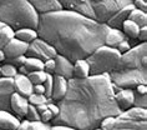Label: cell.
I'll return each mask as SVG.
<instances>
[{"label":"cell","instance_id":"obj_3","mask_svg":"<svg viewBox=\"0 0 147 130\" xmlns=\"http://www.w3.org/2000/svg\"><path fill=\"white\" fill-rule=\"evenodd\" d=\"M112 84L121 89H135L147 84V43H137L121 55L119 64L109 74Z\"/></svg>","mask_w":147,"mask_h":130},{"label":"cell","instance_id":"obj_30","mask_svg":"<svg viewBox=\"0 0 147 130\" xmlns=\"http://www.w3.org/2000/svg\"><path fill=\"white\" fill-rule=\"evenodd\" d=\"M25 119H28V120H30V121H40V114H39V111L36 110L35 105L29 104V108H28L26 115H25Z\"/></svg>","mask_w":147,"mask_h":130},{"label":"cell","instance_id":"obj_37","mask_svg":"<svg viewBox=\"0 0 147 130\" xmlns=\"http://www.w3.org/2000/svg\"><path fill=\"white\" fill-rule=\"evenodd\" d=\"M54 119V115L50 113V110H44L41 114H40V121L42 123H50L51 124V120Z\"/></svg>","mask_w":147,"mask_h":130},{"label":"cell","instance_id":"obj_38","mask_svg":"<svg viewBox=\"0 0 147 130\" xmlns=\"http://www.w3.org/2000/svg\"><path fill=\"white\" fill-rule=\"evenodd\" d=\"M25 59H26V55H21V56L14 58V59H11V60H8L6 63H10V64L15 65L16 68H19V66L24 65V61H25Z\"/></svg>","mask_w":147,"mask_h":130},{"label":"cell","instance_id":"obj_25","mask_svg":"<svg viewBox=\"0 0 147 130\" xmlns=\"http://www.w3.org/2000/svg\"><path fill=\"white\" fill-rule=\"evenodd\" d=\"M24 68L28 70V73L36 71V70H44V61L38 58L26 56L24 61Z\"/></svg>","mask_w":147,"mask_h":130},{"label":"cell","instance_id":"obj_34","mask_svg":"<svg viewBox=\"0 0 147 130\" xmlns=\"http://www.w3.org/2000/svg\"><path fill=\"white\" fill-rule=\"evenodd\" d=\"M134 46L131 44V42L128 39H125V40H122L120 44H117V46H116V49H117V51L122 55V54H125V53H127L128 50L131 49V48Z\"/></svg>","mask_w":147,"mask_h":130},{"label":"cell","instance_id":"obj_47","mask_svg":"<svg viewBox=\"0 0 147 130\" xmlns=\"http://www.w3.org/2000/svg\"><path fill=\"white\" fill-rule=\"evenodd\" d=\"M92 130H101V129H100V126H97V128H95V129H92Z\"/></svg>","mask_w":147,"mask_h":130},{"label":"cell","instance_id":"obj_41","mask_svg":"<svg viewBox=\"0 0 147 130\" xmlns=\"http://www.w3.org/2000/svg\"><path fill=\"white\" fill-rule=\"evenodd\" d=\"M30 124H31V121L24 118L23 120H20V124H19V126H18L16 130H29V128H30Z\"/></svg>","mask_w":147,"mask_h":130},{"label":"cell","instance_id":"obj_23","mask_svg":"<svg viewBox=\"0 0 147 130\" xmlns=\"http://www.w3.org/2000/svg\"><path fill=\"white\" fill-rule=\"evenodd\" d=\"M128 20L134 21L136 25H138L140 28L142 27H147V13L142 12L140 9L134 8L128 14Z\"/></svg>","mask_w":147,"mask_h":130},{"label":"cell","instance_id":"obj_24","mask_svg":"<svg viewBox=\"0 0 147 130\" xmlns=\"http://www.w3.org/2000/svg\"><path fill=\"white\" fill-rule=\"evenodd\" d=\"M13 38H14V30L0 21V49H4V46Z\"/></svg>","mask_w":147,"mask_h":130},{"label":"cell","instance_id":"obj_18","mask_svg":"<svg viewBox=\"0 0 147 130\" xmlns=\"http://www.w3.org/2000/svg\"><path fill=\"white\" fill-rule=\"evenodd\" d=\"M20 120L11 111L0 110V130H16Z\"/></svg>","mask_w":147,"mask_h":130},{"label":"cell","instance_id":"obj_40","mask_svg":"<svg viewBox=\"0 0 147 130\" xmlns=\"http://www.w3.org/2000/svg\"><path fill=\"white\" fill-rule=\"evenodd\" d=\"M46 106H47V110H50V113L54 115V118L59 114V106H57V104L55 103V101L47 103V104H46Z\"/></svg>","mask_w":147,"mask_h":130},{"label":"cell","instance_id":"obj_13","mask_svg":"<svg viewBox=\"0 0 147 130\" xmlns=\"http://www.w3.org/2000/svg\"><path fill=\"white\" fill-rule=\"evenodd\" d=\"M10 108H11L13 114H15L19 119H24L29 108L28 98L18 94V93H13L11 99H10Z\"/></svg>","mask_w":147,"mask_h":130},{"label":"cell","instance_id":"obj_9","mask_svg":"<svg viewBox=\"0 0 147 130\" xmlns=\"http://www.w3.org/2000/svg\"><path fill=\"white\" fill-rule=\"evenodd\" d=\"M13 93H15L14 78L0 76V110L11 111L10 99H11Z\"/></svg>","mask_w":147,"mask_h":130},{"label":"cell","instance_id":"obj_12","mask_svg":"<svg viewBox=\"0 0 147 130\" xmlns=\"http://www.w3.org/2000/svg\"><path fill=\"white\" fill-rule=\"evenodd\" d=\"M134 9V5L131 4H127L125 5L123 8L119 9L117 12H115L112 14L111 16L107 20H106V25H107L109 28H115V29H121V27H122L123 21L128 19V14H130V12Z\"/></svg>","mask_w":147,"mask_h":130},{"label":"cell","instance_id":"obj_35","mask_svg":"<svg viewBox=\"0 0 147 130\" xmlns=\"http://www.w3.org/2000/svg\"><path fill=\"white\" fill-rule=\"evenodd\" d=\"M55 69V60L54 59H49V60L44 61V71L47 74H54Z\"/></svg>","mask_w":147,"mask_h":130},{"label":"cell","instance_id":"obj_29","mask_svg":"<svg viewBox=\"0 0 147 130\" xmlns=\"http://www.w3.org/2000/svg\"><path fill=\"white\" fill-rule=\"evenodd\" d=\"M134 106L147 109V94L141 95L134 90Z\"/></svg>","mask_w":147,"mask_h":130},{"label":"cell","instance_id":"obj_7","mask_svg":"<svg viewBox=\"0 0 147 130\" xmlns=\"http://www.w3.org/2000/svg\"><path fill=\"white\" fill-rule=\"evenodd\" d=\"M111 130H147V109L132 106L121 111Z\"/></svg>","mask_w":147,"mask_h":130},{"label":"cell","instance_id":"obj_42","mask_svg":"<svg viewBox=\"0 0 147 130\" xmlns=\"http://www.w3.org/2000/svg\"><path fill=\"white\" fill-rule=\"evenodd\" d=\"M32 93H35V94H42V95H45V88H44L42 84L34 85V86H32Z\"/></svg>","mask_w":147,"mask_h":130},{"label":"cell","instance_id":"obj_28","mask_svg":"<svg viewBox=\"0 0 147 130\" xmlns=\"http://www.w3.org/2000/svg\"><path fill=\"white\" fill-rule=\"evenodd\" d=\"M28 101H29V104H31V105L38 106V105H41V104H46L47 98L42 94H35V93H32L31 95L28 96Z\"/></svg>","mask_w":147,"mask_h":130},{"label":"cell","instance_id":"obj_39","mask_svg":"<svg viewBox=\"0 0 147 130\" xmlns=\"http://www.w3.org/2000/svg\"><path fill=\"white\" fill-rule=\"evenodd\" d=\"M137 40H138V43H146L147 42V27L140 28V33H138Z\"/></svg>","mask_w":147,"mask_h":130},{"label":"cell","instance_id":"obj_15","mask_svg":"<svg viewBox=\"0 0 147 130\" xmlns=\"http://www.w3.org/2000/svg\"><path fill=\"white\" fill-rule=\"evenodd\" d=\"M115 101L121 111L134 106V89H120L115 93Z\"/></svg>","mask_w":147,"mask_h":130},{"label":"cell","instance_id":"obj_19","mask_svg":"<svg viewBox=\"0 0 147 130\" xmlns=\"http://www.w3.org/2000/svg\"><path fill=\"white\" fill-rule=\"evenodd\" d=\"M127 39L126 35L122 33L121 29H115V28H109L107 34L105 36V43L104 45L106 46H111V48H116L117 44H120L122 40Z\"/></svg>","mask_w":147,"mask_h":130},{"label":"cell","instance_id":"obj_27","mask_svg":"<svg viewBox=\"0 0 147 130\" xmlns=\"http://www.w3.org/2000/svg\"><path fill=\"white\" fill-rule=\"evenodd\" d=\"M47 73H45L44 70H36V71H31L28 74V78L30 79L32 85H38V84H44V81L46 80Z\"/></svg>","mask_w":147,"mask_h":130},{"label":"cell","instance_id":"obj_16","mask_svg":"<svg viewBox=\"0 0 147 130\" xmlns=\"http://www.w3.org/2000/svg\"><path fill=\"white\" fill-rule=\"evenodd\" d=\"M26 1L39 14H45V13L62 9V6L60 5V3L57 0H26Z\"/></svg>","mask_w":147,"mask_h":130},{"label":"cell","instance_id":"obj_4","mask_svg":"<svg viewBox=\"0 0 147 130\" xmlns=\"http://www.w3.org/2000/svg\"><path fill=\"white\" fill-rule=\"evenodd\" d=\"M39 15L26 0H0V21L14 31L23 28L36 29Z\"/></svg>","mask_w":147,"mask_h":130},{"label":"cell","instance_id":"obj_36","mask_svg":"<svg viewBox=\"0 0 147 130\" xmlns=\"http://www.w3.org/2000/svg\"><path fill=\"white\" fill-rule=\"evenodd\" d=\"M132 5H134V8L147 13V1L146 0H132Z\"/></svg>","mask_w":147,"mask_h":130},{"label":"cell","instance_id":"obj_48","mask_svg":"<svg viewBox=\"0 0 147 130\" xmlns=\"http://www.w3.org/2000/svg\"><path fill=\"white\" fill-rule=\"evenodd\" d=\"M146 1H147V0H146Z\"/></svg>","mask_w":147,"mask_h":130},{"label":"cell","instance_id":"obj_32","mask_svg":"<svg viewBox=\"0 0 147 130\" xmlns=\"http://www.w3.org/2000/svg\"><path fill=\"white\" fill-rule=\"evenodd\" d=\"M53 81H54V75L53 74H47L46 80L44 81V88H45V96L46 98H51V93H53Z\"/></svg>","mask_w":147,"mask_h":130},{"label":"cell","instance_id":"obj_20","mask_svg":"<svg viewBox=\"0 0 147 130\" xmlns=\"http://www.w3.org/2000/svg\"><path fill=\"white\" fill-rule=\"evenodd\" d=\"M90 76V66L86 59H79L74 61V76L76 79H85Z\"/></svg>","mask_w":147,"mask_h":130},{"label":"cell","instance_id":"obj_1","mask_svg":"<svg viewBox=\"0 0 147 130\" xmlns=\"http://www.w3.org/2000/svg\"><path fill=\"white\" fill-rule=\"evenodd\" d=\"M109 74L67 80V91L57 101L59 114L51 125H65L78 130H92L106 116L121 113Z\"/></svg>","mask_w":147,"mask_h":130},{"label":"cell","instance_id":"obj_21","mask_svg":"<svg viewBox=\"0 0 147 130\" xmlns=\"http://www.w3.org/2000/svg\"><path fill=\"white\" fill-rule=\"evenodd\" d=\"M14 38L21 40V42L30 44L32 43L38 36V31L36 29H31V28H23V29H18L14 31Z\"/></svg>","mask_w":147,"mask_h":130},{"label":"cell","instance_id":"obj_5","mask_svg":"<svg viewBox=\"0 0 147 130\" xmlns=\"http://www.w3.org/2000/svg\"><path fill=\"white\" fill-rule=\"evenodd\" d=\"M62 9L74 10L100 23L106 20L119 9L131 4L132 0H57Z\"/></svg>","mask_w":147,"mask_h":130},{"label":"cell","instance_id":"obj_46","mask_svg":"<svg viewBox=\"0 0 147 130\" xmlns=\"http://www.w3.org/2000/svg\"><path fill=\"white\" fill-rule=\"evenodd\" d=\"M5 60H6V58H5L4 50L0 49V64H1V63H5Z\"/></svg>","mask_w":147,"mask_h":130},{"label":"cell","instance_id":"obj_44","mask_svg":"<svg viewBox=\"0 0 147 130\" xmlns=\"http://www.w3.org/2000/svg\"><path fill=\"white\" fill-rule=\"evenodd\" d=\"M51 130H78V129H74V128L65 126V125H53L51 126Z\"/></svg>","mask_w":147,"mask_h":130},{"label":"cell","instance_id":"obj_2","mask_svg":"<svg viewBox=\"0 0 147 130\" xmlns=\"http://www.w3.org/2000/svg\"><path fill=\"white\" fill-rule=\"evenodd\" d=\"M109 27L81 13L67 9L40 14L38 36L70 61L86 59L104 45Z\"/></svg>","mask_w":147,"mask_h":130},{"label":"cell","instance_id":"obj_22","mask_svg":"<svg viewBox=\"0 0 147 130\" xmlns=\"http://www.w3.org/2000/svg\"><path fill=\"white\" fill-rule=\"evenodd\" d=\"M121 30L125 35H126V38L128 40H137V36H138V33H140V27L138 25H136L134 21L131 20H125L122 27H121Z\"/></svg>","mask_w":147,"mask_h":130},{"label":"cell","instance_id":"obj_17","mask_svg":"<svg viewBox=\"0 0 147 130\" xmlns=\"http://www.w3.org/2000/svg\"><path fill=\"white\" fill-rule=\"evenodd\" d=\"M66 91H67V79L59 75H54L53 81V93H51V99L53 101L57 103L64 98Z\"/></svg>","mask_w":147,"mask_h":130},{"label":"cell","instance_id":"obj_10","mask_svg":"<svg viewBox=\"0 0 147 130\" xmlns=\"http://www.w3.org/2000/svg\"><path fill=\"white\" fill-rule=\"evenodd\" d=\"M28 48H29V44L21 42V40L16 38H13L4 46V49H3L5 54V58H6L5 61L11 60V59L18 58V56H21V55H26Z\"/></svg>","mask_w":147,"mask_h":130},{"label":"cell","instance_id":"obj_8","mask_svg":"<svg viewBox=\"0 0 147 130\" xmlns=\"http://www.w3.org/2000/svg\"><path fill=\"white\" fill-rule=\"evenodd\" d=\"M56 55H57L56 50L49 43H46L45 40L40 38H36L34 42L29 44V48L26 51V56L38 58L42 61L49 60V59H55Z\"/></svg>","mask_w":147,"mask_h":130},{"label":"cell","instance_id":"obj_14","mask_svg":"<svg viewBox=\"0 0 147 130\" xmlns=\"http://www.w3.org/2000/svg\"><path fill=\"white\" fill-rule=\"evenodd\" d=\"M32 86L34 85L28 78V75H23V74L18 73L14 76V89H15V93H18V94L28 98L29 95L32 94Z\"/></svg>","mask_w":147,"mask_h":130},{"label":"cell","instance_id":"obj_43","mask_svg":"<svg viewBox=\"0 0 147 130\" xmlns=\"http://www.w3.org/2000/svg\"><path fill=\"white\" fill-rule=\"evenodd\" d=\"M134 90L136 93H138V94H141V95H145L147 94V84H141V85H137Z\"/></svg>","mask_w":147,"mask_h":130},{"label":"cell","instance_id":"obj_33","mask_svg":"<svg viewBox=\"0 0 147 130\" xmlns=\"http://www.w3.org/2000/svg\"><path fill=\"white\" fill-rule=\"evenodd\" d=\"M50 123H42V121H31L29 130H51Z\"/></svg>","mask_w":147,"mask_h":130},{"label":"cell","instance_id":"obj_6","mask_svg":"<svg viewBox=\"0 0 147 130\" xmlns=\"http://www.w3.org/2000/svg\"><path fill=\"white\" fill-rule=\"evenodd\" d=\"M120 59L121 54L116 48L101 45L86 58V61L90 66V75L110 74L117 66Z\"/></svg>","mask_w":147,"mask_h":130},{"label":"cell","instance_id":"obj_26","mask_svg":"<svg viewBox=\"0 0 147 130\" xmlns=\"http://www.w3.org/2000/svg\"><path fill=\"white\" fill-rule=\"evenodd\" d=\"M18 74V68L15 65L10 64V63H4L3 65H0V76L5 78H14Z\"/></svg>","mask_w":147,"mask_h":130},{"label":"cell","instance_id":"obj_11","mask_svg":"<svg viewBox=\"0 0 147 130\" xmlns=\"http://www.w3.org/2000/svg\"><path fill=\"white\" fill-rule=\"evenodd\" d=\"M55 69L53 75H59L65 79H71L74 76V63L70 61L67 58L62 56V55H56L55 56Z\"/></svg>","mask_w":147,"mask_h":130},{"label":"cell","instance_id":"obj_31","mask_svg":"<svg viewBox=\"0 0 147 130\" xmlns=\"http://www.w3.org/2000/svg\"><path fill=\"white\" fill-rule=\"evenodd\" d=\"M115 120H116V116H106L100 121L98 126H100L101 130H111L113 128V125H115Z\"/></svg>","mask_w":147,"mask_h":130},{"label":"cell","instance_id":"obj_45","mask_svg":"<svg viewBox=\"0 0 147 130\" xmlns=\"http://www.w3.org/2000/svg\"><path fill=\"white\" fill-rule=\"evenodd\" d=\"M47 109V106H46V104H41V105H38L36 106V110L39 111V114H41L44 110H46Z\"/></svg>","mask_w":147,"mask_h":130}]
</instances>
